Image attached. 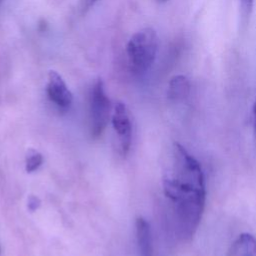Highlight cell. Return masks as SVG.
<instances>
[{
	"instance_id": "obj_10",
	"label": "cell",
	"mask_w": 256,
	"mask_h": 256,
	"mask_svg": "<svg viewBox=\"0 0 256 256\" xmlns=\"http://www.w3.org/2000/svg\"><path fill=\"white\" fill-rule=\"evenodd\" d=\"M254 3H255V0H240L241 14L243 18L247 19L251 15L253 11Z\"/></svg>"
},
{
	"instance_id": "obj_1",
	"label": "cell",
	"mask_w": 256,
	"mask_h": 256,
	"mask_svg": "<svg viewBox=\"0 0 256 256\" xmlns=\"http://www.w3.org/2000/svg\"><path fill=\"white\" fill-rule=\"evenodd\" d=\"M163 191L172 204L179 236L190 240L204 214L206 184L200 163L179 143L173 145L172 167L163 179Z\"/></svg>"
},
{
	"instance_id": "obj_4",
	"label": "cell",
	"mask_w": 256,
	"mask_h": 256,
	"mask_svg": "<svg viewBox=\"0 0 256 256\" xmlns=\"http://www.w3.org/2000/svg\"><path fill=\"white\" fill-rule=\"evenodd\" d=\"M112 125L114 132L117 134L118 150L122 156H125L129 152L131 146L132 124L128 109L122 102H117L114 106Z\"/></svg>"
},
{
	"instance_id": "obj_6",
	"label": "cell",
	"mask_w": 256,
	"mask_h": 256,
	"mask_svg": "<svg viewBox=\"0 0 256 256\" xmlns=\"http://www.w3.org/2000/svg\"><path fill=\"white\" fill-rule=\"evenodd\" d=\"M136 239L139 256H153V242L150 224L143 217H138L135 223Z\"/></svg>"
},
{
	"instance_id": "obj_11",
	"label": "cell",
	"mask_w": 256,
	"mask_h": 256,
	"mask_svg": "<svg viewBox=\"0 0 256 256\" xmlns=\"http://www.w3.org/2000/svg\"><path fill=\"white\" fill-rule=\"evenodd\" d=\"M41 206V200L38 196H35V195H30L28 200H27V207H28V210L30 212H35L37 211Z\"/></svg>"
},
{
	"instance_id": "obj_5",
	"label": "cell",
	"mask_w": 256,
	"mask_h": 256,
	"mask_svg": "<svg viewBox=\"0 0 256 256\" xmlns=\"http://www.w3.org/2000/svg\"><path fill=\"white\" fill-rule=\"evenodd\" d=\"M47 95L54 104L62 109L69 108L73 102V95L64 79L54 70H50L48 73Z\"/></svg>"
},
{
	"instance_id": "obj_15",
	"label": "cell",
	"mask_w": 256,
	"mask_h": 256,
	"mask_svg": "<svg viewBox=\"0 0 256 256\" xmlns=\"http://www.w3.org/2000/svg\"><path fill=\"white\" fill-rule=\"evenodd\" d=\"M1 1H2V0H0V2H1Z\"/></svg>"
},
{
	"instance_id": "obj_2",
	"label": "cell",
	"mask_w": 256,
	"mask_h": 256,
	"mask_svg": "<svg viewBox=\"0 0 256 256\" xmlns=\"http://www.w3.org/2000/svg\"><path fill=\"white\" fill-rule=\"evenodd\" d=\"M159 50L157 32L146 27L136 32L127 44V55L131 69L136 74H145L155 63Z\"/></svg>"
},
{
	"instance_id": "obj_9",
	"label": "cell",
	"mask_w": 256,
	"mask_h": 256,
	"mask_svg": "<svg viewBox=\"0 0 256 256\" xmlns=\"http://www.w3.org/2000/svg\"><path fill=\"white\" fill-rule=\"evenodd\" d=\"M43 163V156L40 152L34 150V149H29L27 154H26V159H25V169L28 173H33L37 171Z\"/></svg>"
},
{
	"instance_id": "obj_12",
	"label": "cell",
	"mask_w": 256,
	"mask_h": 256,
	"mask_svg": "<svg viewBox=\"0 0 256 256\" xmlns=\"http://www.w3.org/2000/svg\"><path fill=\"white\" fill-rule=\"evenodd\" d=\"M252 115H253V127H254L255 139H256V97H255V101H254V104H253V109H252Z\"/></svg>"
},
{
	"instance_id": "obj_14",
	"label": "cell",
	"mask_w": 256,
	"mask_h": 256,
	"mask_svg": "<svg viewBox=\"0 0 256 256\" xmlns=\"http://www.w3.org/2000/svg\"><path fill=\"white\" fill-rule=\"evenodd\" d=\"M97 0H91V3H94V2H96Z\"/></svg>"
},
{
	"instance_id": "obj_7",
	"label": "cell",
	"mask_w": 256,
	"mask_h": 256,
	"mask_svg": "<svg viewBox=\"0 0 256 256\" xmlns=\"http://www.w3.org/2000/svg\"><path fill=\"white\" fill-rule=\"evenodd\" d=\"M226 256H256V238L249 233L239 235Z\"/></svg>"
},
{
	"instance_id": "obj_3",
	"label": "cell",
	"mask_w": 256,
	"mask_h": 256,
	"mask_svg": "<svg viewBox=\"0 0 256 256\" xmlns=\"http://www.w3.org/2000/svg\"><path fill=\"white\" fill-rule=\"evenodd\" d=\"M111 103L105 92L102 79H98L91 93V133L94 138H98L110 119Z\"/></svg>"
},
{
	"instance_id": "obj_13",
	"label": "cell",
	"mask_w": 256,
	"mask_h": 256,
	"mask_svg": "<svg viewBox=\"0 0 256 256\" xmlns=\"http://www.w3.org/2000/svg\"><path fill=\"white\" fill-rule=\"evenodd\" d=\"M158 2H161V3H165V2H168L169 0H157Z\"/></svg>"
},
{
	"instance_id": "obj_8",
	"label": "cell",
	"mask_w": 256,
	"mask_h": 256,
	"mask_svg": "<svg viewBox=\"0 0 256 256\" xmlns=\"http://www.w3.org/2000/svg\"><path fill=\"white\" fill-rule=\"evenodd\" d=\"M191 90L189 79L185 75H176L171 78L168 86V98L172 101L179 102L185 100Z\"/></svg>"
}]
</instances>
